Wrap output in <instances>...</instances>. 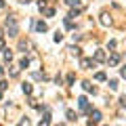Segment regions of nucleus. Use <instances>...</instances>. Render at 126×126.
I'll return each mask as SVG.
<instances>
[{
  "label": "nucleus",
  "instance_id": "1",
  "mask_svg": "<svg viewBox=\"0 0 126 126\" xmlns=\"http://www.w3.org/2000/svg\"><path fill=\"white\" fill-rule=\"evenodd\" d=\"M6 30H9V36H17V21H15V17H9L6 19Z\"/></svg>",
  "mask_w": 126,
  "mask_h": 126
},
{
  "label": "nucleus",
  "instance_id": "2",
  "mask_svg": "<svg viewBox=\"0 0 126 126\" xmlns=\"http://www.w3.org/2000/svg\"><path fill=\"white\" fill-rule=\"evenodd\" d=\"M78 105H80V109H88V101H86V97H80L78 99ZM90 111V109H88Z\"/></svg>",
  "mask_w": 126,
  "mask_h": 126
},
{
  "label": "nucleus",
  "instance_id": "3",
  "mask_svg": "<svg viewBox=\"0 0 126 126\" xmlns=\"http://www.w3.org/2000/svg\"><path fill=\"white\" fill-rule=\"evenodd\" d=\"M90 116H93V122H101V111H97V109H90Z\"/></svg>",
  "mask_w": 126,
  "mask_h": 126
},
{
  "label": "nucleus",
  "instance_id": "4",
  "mask_svg": "<svg viewBox=\"0 0 126 126\" xmlns=\"http://www.w3.org/2000/svg\"><path fill=\"white\" fill-rule=\"evenodd\" d=\"M94 59H97V61H103V59H105V53H103V50H97V53H94Z\"/></svg>",
  "mask_w": 126,
  "mask_h": 126
},
{
  "label": "nucleus",
  "instance_id": "5",
  "mask_svg": "<svg viewBox=\"0 0 126 126\" xmlns=\"http://www.w3.org/2000/svg\"><path fill=\"white\" fill-rule=\"evenodd\" d=\"M36 30H38V32H46V23L38 21V23H36Z\"/></svg>",
  "mask_w": 126,
  "mask_h": 126
},
{
  "label": "nucleus",
  "instance_id": "6",
  "mask_svg": "<svg viewBox=\"0 0 126 126\" xmlns=\"http://www.w3.org/2000/svg\"><path fill=\"white\" fill-rule=\"evenodd\" d=\"M23 93H25V94H32V84H27V82H25V84H23Z\"/></svg>",
  "mask_w": 126,
  "mask_h": 126
},
{
  "label": "nucleus",
  "instance_id": "7",
  "mask_svg": "<svg viewBox=\"0 0 126 126\" xmlns=\"http://www.w3.org/2000/svg\"><path fill=\"white\" fill-rule=\"evenodd\" d=\"M118 61H120V57H118V55H113V57L109 59V65H118Z\"/></svg>",
  "mask_w": 126,
  "mask_h": 126
},
{
  "label": "nucleus",
  "instance_id": "8",
  "mask_svg": "<svg viewBox=\"0 0 126 126\" xmlns=\"http://www.w3.org/2000/svg\"><path fill=\"white\" fill-rule=\"evenodd\" d=\"M107 84H109V88H113V90H116V88H118V80H109V82H107Z\"/></svg>",
  "mask_w": 126,
  "mask_h": 126
},
{
  "label": "nucleus",
  "instance_id": "9",
  "mask_svg": "<svg viewBox=\"0 0 126 126\" xmlns=\"http://www.w3.org/2000/svg\"><path fill=\"white\" fill-rule=\"evenodd\" d=\"M67 120H76V113H74L72 109H67Z\"/></svg>",
  "mask_w": 126,
  "mask_h": 126
},
{
  "label": "nucleus",
  "instance_id": "10",
  "mask_svg": "<svg viewBox=\"0 0 126 126\" xmlns=\"http://www.w3.org/2000/svg\"><path fill=\"white\" fill-rule=\"evenodd\" d=\"M101 17H103V19H101V21H103V23H105V25H107V23H109V21H111V19H109V17H107V15H101Z\"/></svg>",
  "mask_w": 126,
  "mask_h": 126
},
{
  "label": "nucleus",
  "instance_id": "11",
  "mask_svg": "<svg viewBox=\"0 0 126 126\" xmlns=\"http://www.w3.org/2000/svg\"><path fill=\"white\" fill-rule=\"evenodd\" d=\"M27 65H30V61H27V59H21V67H23V69H25V67H27Z\"/></svg>",
  "mask_w": 126,
  "mask_h": 126
},
{
  "label": "nucleus",
  "instance_id": "12",
  "mask_svg": "<svg viewBox=\"0 0 126 126\" xmlns=\"http://www.w3.org/2000/svg\"><path fill=\"white\" fill-rule=\"evenodd\" d=\"M90 63H93L90 59H84V61H82V65H84V67H90Z\"/></svg>",
  "mask_w": 126,
  "mask_h": 126
},
{
  "label": "nucleus",
  "instance_id": "13",
  "mask_svg": "<svg viewBox=\"0 0 126 126\" xmlns=\"http://www.w3.org/2000/svg\"><path fill=\"white\" fill-rule=\"evenodd\" d=\"M61 40H63V36H61V34L57 32V34H55V42H61Z\"/></svg>",
  "mask_w": 126,
  "mask_h": 126
},
{
  "label": "nucleus",
  "instance_id": "14",
  "mask_svg": "<svg viewBox=\"0 0 126 126\" xmlns=\"http://www.w3.org/2000/svg\"><path fill=\"white\" fill-rule=\"evenodd\" d=\"M94 78H97V80H105V74H103V72H99V74H97Z\"/></svg>",
  "mask_w": 126,
  "mask_h": 126
},
{
  "label": "nucleus",
  "instance_id": "15",
  "mask_svg": "<svg viewBox=\"0 0 126 126\" xmlns=\"http://www.w3.org/2000/svg\"><path fill=\"white\" fill-rule=\"evenodd\" d=\"M4 88H6V82L2 80V82H0V93H2V90H4Z\"/></svg>",
  "mask_w": 126,
  "mask_h": 126
},
{
  "label": "nucleus",
  "instance_id": "16",
  "mask_svg": "<svg viewBox=\"0 0 126 126\" xmlns=\"http://www.w3.org/2000/svg\"><path fill=\"white\" fill-rule=\"evenodd\" d=\"M120 74H122V78H126V67H122V69H120Z\"/></svg>",
  "mask_w": 126,
  "mask_h": 126
},
{
  "label": "nucleus",
  "instance_id": "17",
  "mask_svg": "<svg viewBox=\"0 0 126 126\" xmlns=\"http://www.w3.org/2000/svg\"><path fill=\"white\" fill-rule=\"evenodd\" d=\"M2 48H4V42H2V40H0V50H2Z\"/></svg>",
  "mask_w": 126,
  "mask_h": 126
},
{
  "label": "nucleus",
  "instance_id": "18",
  "mask_svg": "<svg viewBox=\"0 0 126 126\" xmlns=\"http://www.w3.org/2000/svg\"><path fill=\"white\" fill-rule=\"evenodd\" d=\"M2 6H4V2H2V0H0V9H2Z\"/></svg>",
  "mask_w": 126,
  "mask_h": 126
},
{
  "label": "nucleus",
  "instance_id": "19",
  "mask_svg": "<svg viewBox=\"0 0 126 126\" xmlns=\"http://www.w3.org/2000/svg\"><path fill=\"white\" fill-rule=\"evenodd\" d=\"M0 97H2V93H0Z\"/></svg>",
  "mask_w": 126,
  "mask_h": 126
},
{
  "label": "nucleus",
  "instance_id": "20",
  "mask_svg": "<svg viewBox=\"0 0 126 126\" xmlns=\"http://www.w3.org/2000/svg\"><path fill=\"white\" fill-rule=\"evenodd\" d=\"M124 105H126V103H124Z\"/></svg>",
  "mask_w": 126,
  "mask_h": 126
}]
</instances>
